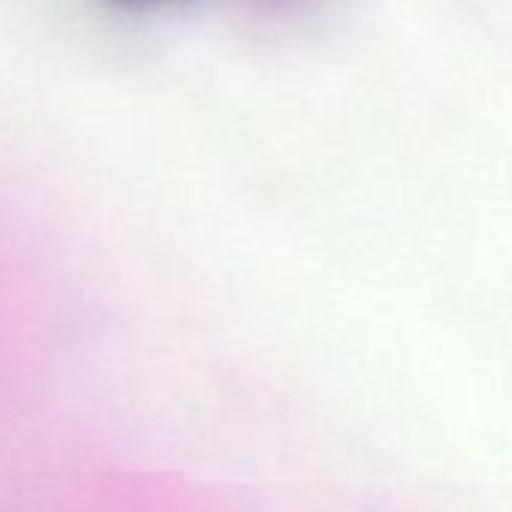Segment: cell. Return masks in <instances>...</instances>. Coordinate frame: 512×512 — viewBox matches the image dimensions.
<instances>
[{
	"mask_svg": "<svg viewBox=\"0 0 512 512\" xmlns=\"http://www.w3.org/2000/svg\"><path fill=\"white\" fill-rule=\"evenodd\" d=\"M103 4L118 13H160V10L190 4V0H103Z\"/></svg>",
	"mask_w": 512,
	"mask_h": 512,
	"instance_id": "obj_1",
	"label": "cell"
}]
</instances>
